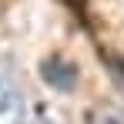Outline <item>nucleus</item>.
Returning a JSON list of instances; mask_svg holds the SVG:
<instances>
[{"label":"nucleus","mask_w":124,"mask_h":124,"mask_svg":"<svg viewBox=\"0 0 124 124\" xmlns=\"http://www.w3.org/2000/svg\"><path fill=\"white\" fill-rule=\"evenodd\" d=\"M30 121V104L23 97L20 84L14 81L10 70L0 67V124H27Z\"/></svg>","instance_id":"obj_1"},{"label":"nucleus","mask_w":124,"mask_h":124,"mask_svg":"<svg viewBox=\"0 0 124 124\" xmlns=\"http://www.w3.org/2000/svg\"><path fill=\"white\" fill-rule=\"evenodd\" d=\"M40 77H44V84H47L50 91H57V94H70V91L77 87V81H81V70H77V64L64 61V57H44Z\"/></svg>","instance_id":"obj_2"},{"label":"nucleus","mask_w":124,"mask_h":124,"mask_svg":"<svg viewBox=\"0 0 124 124\" xmlns=\"http://www.w3.org/2000/svg\"><path fill=\"white\" fill-rule=\"evenodd\" d=\"M87 124H124V107H117V104H97V107H91Z\"/></svg>","instance_id":"obj_3"},{"label":"nucleus","mask_w":124,"mask_h":124,"mask_svg":"<svg viewBox=\"0 0 124 124\" xmlns=\"http://www.w3.org/2000/svg\"><path fill=\"white\" fill-rule=\"evenodd\" d=\"M27 124H57V121H54L50 114H44V111H37V114H30V121H27Z\"/></svg>","instance_id":"obj_4"}]
</instances>
